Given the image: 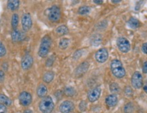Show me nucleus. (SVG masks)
I'll return each instance as SVG.
<instances>
[{
  "label": "nucleus",
  "mask_w": 147,
  "mask_h": 113,
  "mask_svg": "<svg viewBox=\"0 0 147 113\" xmlns=\"http://www.w3.org/2000/svg\"><path fill=\"white\" fill-rule=\"evenodd\" d=\"M19 4L20 2L18 0H10V1H8V3H7V6H8V9L14 11L18 8Z\"/></svg>",
  "instance_id": "obj_18"
},
{
  "label": "nucleus",
  "mask_w": 147,
  "mask_h": 113,
  "mask_svg": "<svg viewBox=\"0 0 147 113\" xmlns=\"http://www.w3.org/2000/svg\"><path fill=\"white\" fill-rule=\"evenodd\" d=\"M54 60H55V57L53 55L49 57V58L47 59V62H46V65H47V67H51V66H52L53 63H54Z\"/></svg>",
  "instance_id": "obj_29"
},
{
  "label": "nucleus",
  "mask_w": 147,
  "mask_h": 113,
  "mask_svg": "<svg viewBox=\"0 0 147 113\" xmlns=\"http://www.w3.org/2000/svg\"><path fill=\"white\" fill-rule=\"evenodd\" d=\"M64 93L67 97H72L76 94V90L72 87H66L64 89Z\"/></svg>",
  "instance_id": "obj_22"
},
{
  "label": "nucleus",
  "mask_w": 147,
  "mask_h": 113,
  "mask_svg": "<svg viewBox=\"0 0 147 113\" xmlns=\"http://www.w3.org/2000/svg\"><path fill=\"white\" fill-rule=\"evenodd\" d=\"M143 89H144V91L147 93V83L144 86V87H143Z\"/></svg>",
  "instance_id": "obj_39"
},
{
  "label": "nucleus",
  "mask_w": 147,
  "mask_h": 113,
  "mask_svg": "<svg viewBox=\"0 0 147 113\" xmlns=\"http://www.w3.org/2000/svg\"><path fill=\"white\" fill-rule=\"evenodd\" d=\"M0 104L4 105L5 106H10L12 104V100L3 94H0Z\"/></svg>",
  "instance_id": "obj_19"
},
{
  "label": "nucleus",
  "mask_w": 147,
  "mask_h": 113,
  "mask_svg": "<svg viewBox=\"0 0 147 113\" xmlns=\"http://www.w3.org/2000/svg\"><path fill=\"white\" fill-rule=\"evenodd\" d=\"M51 43H52V41H51V38L49 36L46 35L42 38L39 51H38V55L40 57L45 58L47 56L50 51Z\"/></svg>",
  "instance_id": "obj_2"
},
{
  "label": "nucleus",
  "mask_w": 147,
  "mask_h": 113,
  "mask_svg": "<svg viewBox=\"0 0 147 113\" xmlns=\"http://www.w3.org/2000/svg\"><path fill=\"white\" fill-rule=\"evenodd\" d=\"M7 108L4 105L0 104V113H6Z\"/></svg>",
  "instance_id": "obj_35"
},
{
  "label": "nucleus",
  "mask_w": 147,
  "mask_h": 113,
  "mask_svg": "<svg viewBox=\"0 0 147 113\" xmlns=\"http://www.w3.org/2000/svg\"><path fill=\"white\" fill-rule=\"evenodd\" d=\"M34 64V59L29 54L25 55L21 61V67L24 70H27L32 67Z\"/></svg>",
  "instance_id": "obj_9"
},
{
  "label": "nucleus",
  "mask_w": 147,
  "mask_h": 113,
  "mask_svg": "<svg viewBox=\"0 0 147 113\" xmlns=\"http://www.w3.org/2000/svg\"><path fill=\"white\" fill-rule=\"evenodd\" d=\"M93 2L96 3V4H102V3H103V1L102 0H94Z\"/></svg>",
  "instance_id": "obj_38"
},
{
  "label": "nucleus",
  "mask_w": 147,
  "mask_h": 113,
  "mask_svg": "<svg viewBox=\"0 0 147 113\" xmlns=\"http://www.w3.org/2000/svg\"><path fill=\"white\" fill-rule=\"evenodd\" d=\"M131 85L132 87L135 89H140L143 85L142 76L140 72H134L131 77Z\"/></svg>",
  "instance_id": "obj_7"
},
{
  "label": "nucleus",
  "mask_w": 147,
  "mask_h": 113,
  "mask_svg": "<svg viewBox=\"0 0 147 113\" xmlns=\"http://www.w3.org/2000/svg\"><path fill=\"white\" fill-rule=\"evenodd\" d=\"M134 110V105L133 104L129 102L124 107V112L125 113H132Z\"/></svg>",
  "instance_id": "obj_26"
},
{
  "label": "nucleus",
  "mask_w": 147,
  "mask_h": 113,
  "mask_svg": "<svg viewBox=\"0 0 147 113\" xmlns=\"http://www.w3.org/2000/svg\"><path fill=\"white\" fill-rule=\"evenodd\" d=\"M113 3H119V2H121V1L120 0H113Z\"/></svg>",
  "instance_id": "obj_41"
},
{
  "label": "nucleus",
  "mask_w": 147,
  "mask_h": 113,
  "mask_svg": "<svg viewBox=\"0 0 147 113\" xmlns=\"http://www.w3.org/2000/svg\"><path fill=\"white\" fill-rule=\"evenodd\" d=\"M117 44L119 49L122 53H128L130 51V49H131V45H130L129 40L125 38H123V37H121V38L117 39Z\"/></svg>",
  "instance_id": "obj_5"
},
{
  "label": "nucleus",
  "mask_w": 147,
  "mask_h": 113,
  "mask_svg": "<svg viewBox=\"0 0 147 113\" xmlns=\"http://www.w3.org/2000/svg\"><path fill=\"white\" fill-rule=\"evenodd\" d=\"M78 14H81V15H84V14H87L91 12V8L87 5H83V6L80 7L78 10Z\"/></svg>",
  "instance_id": "obj_24"
},
{
  "label": "nucleus",
  "mask_w": 147,
  "mask_h": 113,
  "mask_svg": "<svg viewBox=\"0 0 147 113\" xmlns=\"http://www.w3.org/2000/svg\"><path fill=\"white\" fill-rule=\"evenodd\" d=\"M21 24L23 30L28 31L32 27V16L29 13H25L23 14L21 18Z\"/></svg>",
  "instance_id": "obj_6"
},
{
  "label": "nucleus",
  "mask_w": 147,
  "mask_h": 113,
  "mask_svg": "<svg viewBox=\"0 0 147 113\" xmlns=\"http://www.w3.org/2000/svg\"><path fill=\"white\" fill-rule=\"evenodd\" d=\"M95 59L99 63H104L108 58V53L106 49L98 50L95 53Z\"/></svg>",
  "instance_id": "obj_10"
},
{
  "label": "nucleus",
  "mask_w": 147,
  "mask_h": 113,
  "mask_svg": "<svg viewBox=\"0 0 147 113\" xmlns=\"http://www.w3.org/2000/svg\"><path fill=\"white\" fill-rule=\"evenodd\" d=\"M54 102L50 96H46L40 101L39 108L42 113H51L54 109Z\"/></svg>",
  "instance_id": "obj_3"
},
{
  "label": "nucleus",
  "mask_w": 147,
  "mask_h": 113,
  "mask_svg": "<svg viewBox=\"0 0 147 113\" xmlns=\"http://www.w3.org/2000/svg\"><path fill=\"white\" fill-rule=\"evenodd\" d=\"M18 21H19V18H18V15L16 13L13 14L12 16V20H11V24H12V27L14 29H16L17 26L18 25Z\"/></svg>",
  "instance_id": "obj_23"
},
{
  "label": "nucleus",
  "mask_w": 147,
  "mask_h": 113,
  "mask_svg": "<svg viewBox=\"0 0 147 113\" xmlns=\"http://www.w3.org/2000/svg\"><path fill=\"white\" fill-rule=\"evenodd\" d=\"M11 38H12V42L15 43V42H19L23 39V34L19 30L15 29L11 33Z\"/></svg>",
  "instance_id": "obj_15"
},
{
  "label": "nucleus",
  "mask_w": 147,
  "mask_h": 113,
  "mask_svg": "<svg viewBox=\"0 0 147 113\" xmlns=\"http://www.w3.org/2000/svg\"><path fill=\"white\" fill-rule=\"evenodd\" d=\"M125 93L126 95L131 96L132 95V93H133V91H132L131 88L130 87H127L125 89Z\"/></svg>",
  "instance_id": "obj_31"
},
{
  "label": "nucleus",
  "mask_w": 147,
  "mask_h": 113,
  "mask_svg": "<svg viewBox=\"0 0 147 113\" xmlns=\"http://www.w3.org/2000/svg\"><path fill=\"white\" fill-rule=\"evenodd\" d=\"M81 55H82V51H80V50H79V51H77L76 53L74 54V56H73L74 59H78L79 57H81Z\"/></svg>",
  "instance_id": "obj_32"
},
{
  "label": "nucleus",
  "mask_w": 147,
  "mask_h": 113,
  "mask_svg": "<svg viewBox=\"0 0 147 113\" xmlns=\"http://www.w3.org/2000/svg\"><path fill=\"white\" fill-rule=\"evenodd\" d=\"M69 44V39L63 38L60 40L59 44V48L61 49L64 50L68 47Z\"/></svg>",
  "instance_id": "obj_25"
},
{
  "label": "nucleus",
  "mask_w": 147,
  "mask_h": 113,
  "mask_svg": "<svg viewBox=\"0 0 147 113\" xmlns=\"http://www.w3.org/2000/svg\"><path fill=\"white\" fill-rule=\"evenodd\" d=\"M24 113H33V112L31 110H29V109H27L24 112Z\"/></svg>",
  "instance_id": "obj_40"
},
{
  "label": "nucleus",
  "mask_w": 147,
  "mask_h": 113,
  "mask_svg": "<svg viewBox=\"0 0 147 113\" xmlns=\"http://www.w3.org/2000/svg\"><path fill=\"white\" fill-rule=\"evenodd\" d=\"M127 25L130 28L133 29H136L137 28H138L140 26V21L137 18H134V17H131L129 19V21L127 22Z\"/></svg>",
  "instance_id": "obj_17"
},
{
  "label": "nucleus",
  "mask_w": 147,
  "mask_h": 113,
  "mask_svg": "<svg viewBox=\"0 0 147 113\" xmlns=\"http://www.w3.org/2000/svg\"><path fill=\"white\" fill-rule=\"evenodd\" d=\"M19 101L23 106H28L32 101V96L29 92H21L19 95Z\"/></svg>",
  "instance_id": "obj_8"
},
{
  "label": "nucleus",
  "mask_w": 147,
  "mask_h": 113,
  "mask_svg": "<svg viewBox=\"0 0 147 113\" xmlns=\"http://www.w3.org/2000/svg\"><path fill=\"white\" fill-rule=\"evenodd\" d=\"M47 87L45 86V85H40L38 87V88H37V95H38V97H45V95H47Z\"/></svg>",
  "instance_id": "obj_16"
},
{
  "label": "nucleus",
  "mask_w": 147,
  "mask_h": 113,
  "mask_svg": "<svg viewBox=\"0 0 147 113\" xmlns=\"http://www.w3.org/2000/svg\"><path fill=\"white\" fill-rule=\"evenodd\" d=\"M5 79V74L4 72L2 70H0V83H3Z\"/></svg>",
  "instance_id": "obj_34"
},
{
  "label": "nucleus",
  "mask_w": 147,
  "mask_h": 113,
  "mask_svg": "<svg viewBox=\"0 0 147 113\" xmlns=\"http://www.w3.org/2000/svg\"><path fill=\"white\" fill-rule=\"evenodd\" d=\"M101 94V88L97 87L93 89H91L88 93V99L91 102H94L97 101L100 97Z\"/></svg>",
  "instance_id": "obj_12"
},
{
  "label": "nucleus",
  "mask_w": 147,
  "mask_h": 113,
  "mask_svg": "<svg viewBox=\"0 0 147 113\" xmlns=\"http://www.w3.org/2000/svg\"><path fill=\"white\" fill-rule=\"evenodd\" d=\"M74 105L71 101L66 100L61 103L59 106V110L61 113H69L74 110Z\"/></svg>",
  "instance_id": "obj_11"
},
{
  "label": "nucleus",
  "mask_w": 147,
  "mask_h": 113,
  "mask_svg": "<svg viewBox=\"0 0 147 113\" xmlns=\"http://www.w3.org/2000/svg\"><path fill=\"white\" fill-rule=\"evenodd\" d=\"M79 108H80V111H84L87 109V103L84 101H82L80 103V105H79Z\"/></svg>",
  "instance_id": "obj_30"
},
{
  "label": "nucleus",
  "mask_w": 147,
  "mask_h": 113,
  "mask_svg": "<svg viewBox=\"0 0 147 113\" xmlns=\"http://www.w3.org/2000/svg\"><path fill=\"white\" fill-rule=\"evenodd\" d=\"M92 40H93V45H98L101 42V38H98V37L94 38V39H92Z\"/></svg>",
  "instance_id": "obj_33"
},
{
  "label": "nucleus",
  "mask_w": 147,
  "mask_h": 113,
  "mask_svg": "<svg viewBox=\"0 0 147 113\" xmlns=\"http://www.w3.org/2000/svg\"><path fill=\"white\" fill-rule=\"evenodd\" d=\"M68 32L69 29L65 25H61L56 29V33L59 36H64L68 34Z\"/></svg>",
  "instance_id": "obj_20"
},
{
  "label": "nucleus",
  "mask_w": 147,
  "mask_h": 113,
  "mask_svg": "<svg viewBox=\"0 0 147 113\" xmlns=\"http://www.w3.org/2000/svg\"><path fill=\"white\" fill-rule=\"evenodd\" d=\"M48 17L51 22H57L60 19L61 10L57 5H53L51 8H49Z\"/></svg>",
  "instance_id": "obj_4"
},
{
  "label": "nucleus",
  "mask_w": 147,
  "mask_h": 113,
  "mask_svg": "<svg viewBox=\"0 0 147 113\" xmlns=\"http://www.w3.org/2000/svg\"><path fill=\"white\" fill-rule=\"evenodd\" d=\"M110 69H111L113 74L118 78H121L125 75V70L123 66L122 63L119 59H114L111 62Z\"/></svg>",
  "instance_id": "obj_1"
},
{
  "label": "nucleus",
  "mask_w": 147,
  "mask_h": 113,
  "mask_svg": "<svg viewBox=\"0 0 147 113\" xmlns=\"http://www.w3.org/2000/svg\"><path fill=\"white\" fill-rule=\"evenodd\" d=\"M106 103L108 106L113 107L118 103V98L115 94H111L106 98Z\"/></svg>",
  "instance_id": "obj_14"
},
{
  "label": "nucleus",
  "mask_w": 147,
  "mask_h": 113,
  "mask_svg": "<svg viewBox=\"0 0 147 113\" xmlns=\"http://www.w3.org/2000/svg\"><path fill=\"white\" fill-rule=\"evenodd\" d=\"M54 76H55L54 72L52 71H49L46 72L45 74H44L43 81H45V83H49L53 81V78H54Z\"/></svg>",
  "instance_id": "obj_21"
},
{
  "label": "nucleus",
  "mask_w": 147,
  "mask_h": 113,
  "mask_svg": "<svg viewBox=\"0 0 147 113\" xmlns=\"http://www.w3.org/2000/svg\"><path fill=\"white\" fill-rule=\"evenodd\" d=\"M142 51L145 54H147V42L144 43L142 46Z\"/></svg>",
  "instance_id": "obj_36"
},
{
  "label": "nucleus",
  "mask_w": 147,
  "mask_h": 113,
  "mask_svg": "<svg viewBox=\"0 0 147 113\" xmlns=\"http://www.w3.org/2000/svg\"><path fill=\"white\" fill-rule=\"evenodd\" d=\"M142 71L144 74L147 73V62H144V65H143V68H142Z\"/></svg>",
  "instance_id": "obj_37"
},
{
  "label": "nucleus",
  "mask_w": 147,
  "mask_h": 113,
  "mask_svg": "<svg viewBox=\"0 0 147 113\" xmlns=\"http://www.w3.org/2000/svg\"><path fill=\"white\" fill-rule=\"evenodd\" d=\"M5 54H6V49L3 44L0 41V57L5 56Z\"/></svg>",
  "instance_id": "obj_28"
},
{
  "label": "nucleus",
  "mask_w": 147,
  "mask_h": 113,
  "mask_svg": "<svg viewBox=\"0 0 147 113\" xmlns=\"http://www.w3.org/2000/svg\"><path fill=\"white\" fill-rule=\"evenodd\" d=\"M89 64L87 62H84L82 63L81 64L79 65L78 68L75 70V75L76 76H81L84 74H85L89 70Z\"/></svg>",
  "instance_id": "obj_13"
},
{
  "label": "nucleus",
  "mask_w": 147,
  "mask_h": 113,
  "mask_svg": "<svg viewBox=\"0 0 147 113\" xmlns=\"http://www.w3.org/2000/svg\"><path fill=\"white\" fill-rule=\"evenodd\" d=\"M110 91L113 93H116L119 92V85L115 83H113L110 85Z\"/></svg>",
  "instance_id": "obj_27"
}]
</instances>
